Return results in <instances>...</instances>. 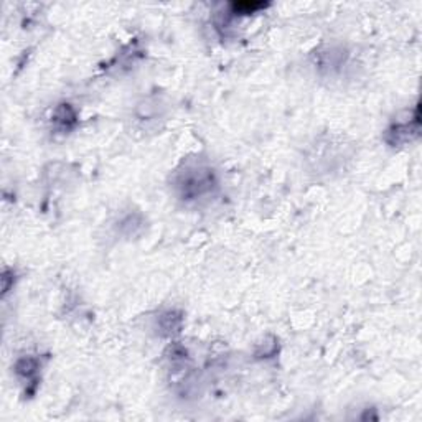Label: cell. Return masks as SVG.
Segmentation results:
<instances>
[{
    "label": "cell",
    "instance_id": "7a4b0ae2",
    "mask_svg": "<svg viewBox=\"0 0 422 422\" xmlns=\"http://www.w3.org/2000/svg\"><path fill=\"white\" fill-rule=\"evenodd\" d=\"M316 170L320 173H332L345 162V145L332 139L325 140L323 144L315 147V152L310 157Z\"/></svg>",
    "mask_w": 422,
    "mask_h": 422
},
{
    "label": "cell",
    "instance_id": "6da1fadb",
    "mask_svg": "<svg viewBox=\"0 0 422 422\" xmlns=\"http://www.w3.org/2000/svg\"><path fill=\"white\" fill-rule=\"evenodd\" d=\"M172 188L178 198L187 201V203L206 200L218 188L217 173L211 168V165L201 162V160L183 163L173 173Z\"/></svg>",
    "mask_w": 422,
    "mask_h": 422
},
{
    "label": "cell",
    "instance_id": "52a82bcc",
    "mask_svg": "<svg viewBox=\"0 0 422 422\" xmlns=\"http://www.w3.org/2000/svg\"><path fill=\"white\" fill-rule=\"evenodd\" d=\"M159 325H160V332L165 335H172L178 332V328H180L182 316L175 314V312H168V314L160 316Z\"/></svg>",
    "mask_w": 422,
    "mask_h": 422
},
{
    "label": "cell",
    "instance_id": "5b68a950",
    "mask_svg": "<svg viewBox=\"0 0 422 422\" xmlns=\"http://www.w3.org/2000/svg\"><path fill=\"white\" fill-rule=\"evenodd\" d=\"M136 117L139 122H145V126L157 124L160 117H163V106L159 98H147L137 104Z\"/></svg>",
    "mask_w": 422,
    "mask_h": 422
},
{
    "label": "cell",
    "instance_id": "3957f363",
    "mask_svg": "<svg viewBox=\"0 0 422 422\" xmlns=\"http://www.w3.org/2000/svg\"><path fill=\"white\" fill-rule=\"evenodd\" d=\"M348 65V52L342 47L320 50L315 57V68L322 76L335 78L342 75Z\"/></svg>",
    "mask_w": 422,
    "mask_h": 422
},
{
    "label": "cell",
    "instance_id": "277c9868",
    "mask_svg": "<svg viewBox=\"0 0 422 422\" xmlns=\"http://www.w3.org/2000/svg\"><path fill=\"white\" fill-rule=\"evenodd\" d=\"M40 361L34 356H24L15 363V374L18 381L25 384L27 388H35L36 379H38V370H40Z\"/></svg>",
    "mask_w": 422,
    "mask_h": 422
},
{
    "label": "cell",
    "instance_id": "8992f818",
    "mask_svg": "<svg viewBox=\"0 0 422 422\" xmlns=\"http://www.w3.org/2000/svg\"><path fill=\"white\" fill-rule=\"evenodd\" d=\"M75 119H76L75 111H73V109L68 104L61 106V108H58L57 112H54V116H53L54 124H57V126L61 131L70 129V127L73 126V122H75Z\"/></svg>",
    "mask_w": 422,
    "mask_h": 422
}]
</instances>
